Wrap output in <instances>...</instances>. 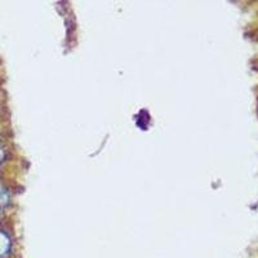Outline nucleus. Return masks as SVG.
I'll return each instance as SVG.
<instances>
[{"mask_svg":"<svg viewBox=\"0 0 258 258\" xmlns=\"http://www.w3.org/2000/svg\"><path fill=\"white\" fill-rule=\"evenodd\" d=\"M11 239L6 232L0 231V258H6L11 252Z\"/></svg>","mask_w":258,"mask_h":258,"instance_id":"1","label":"nucleus"},{"mask_svg":"<svg viewBox=\"0 0 258 258\" xmlns=\"http://www.w3.org/2000/svg\"><path fill=\"white\" fill-rule=\"evenodd\" d=\"M9 202V195L8 191L4 187L0 186V207H6Z\"/></svg>","mask_w":258,"mask_h":258,"instance_id":"2","label":"nucleus"},{"mask_svg":"<svg viewBox=\"0 0 258 258\" xmlns=\"http://www.w3.org/2000/svg\"><path fill=\"white\" fill-rule=\"evenodd\" d=\"M3 159H4V150L0 147V163L3 161Z\"/></svg>","mask_w":258,"mask_h":258,"instance_id":"3","label":"nucleus"}]
</instances>
